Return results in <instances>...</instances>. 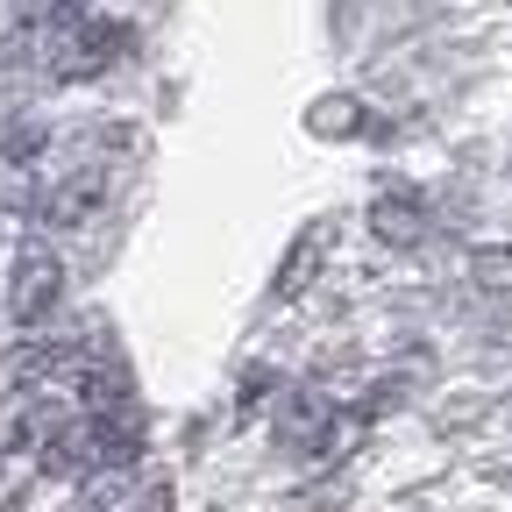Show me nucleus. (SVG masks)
Wrapping results in <instances>:
<instances>
[{
	"instance_id": "1",
	"label": "nucleus",
	"mask_w": 512,
	"mask_h": 512,
	"mask_svg": "<svg viewBox=\"0 0 512 512\" xmlns=\"http://www.w3.org/2000/svg\"><path fill=\"white\" fill-rule=\"evenodd\" d=\"M121 50H128V29L121 22L86 15V0H57V15H50V79H64V86L100 79Z\"/></svg>"
},
{
	"instance_id": "2",
	"label": "nucleus",
	"mask_w": 512,
	"mask_h": 512,
	"mask_svg": "<svg viewBox=\"0 0 512 512\" xmlns=\"http://www.w3.org/2000/svg\"><path fill=\"white\" fill-rule=\"evenodd\" d=\"M64 306V256L50 242H22L8 264V292H0V313L15 328H43V320Z\"/></svg>"
},
{
	"instance_id": "3",
	"label": "nucleus",
	"mask_w": 512,
	"mask_h": 512,
	"mask_svg": "<svg viewBox=\"0 0 512 512\" xmlns=\"http://www.w3.org/2000/svg\"><path fill=\"white\" fill-rule=\"evenodd\" d=\"M107 192H114V164L107 157H86V164H72V171H57L43 192H36V214H43V228H86L100 207H107Z\"/></svg>"
},
{
	"instance_id": "4",
	"label": "nucleus",
	"mask_w": 512,
	"mask_h": 512,
	"mask_svg": "<svg viewBox=\"0 0 512 512\" xmlns=\"http://www.w3.org/2000/svg\"><path fill=\"white\" fill-rule=\"evenodd\" d=\"M335 434H342L335 399H320V392H285V406H278V448H285V456L313 463V456H328V448H335Z\"/></svg>"
},
{
	"instance_id": "5",
	"label": "nucleus",
	"mask_w": 512,
	"mask_h": 512,
	"mask_svg": "<svg viewBox=\"0 0 512 512\" xmlns=\"http://www.w3.org/2000/svg\"><path fill=\"white\" fill-rule=\"evenodd\" d=\"M370 228L392 242V249H406V242H420L427 235V207H420V192H377V207H370Z\"/></svg>"
},
{
	"instance_id": "6",
	"label": "nucleus",
	"mask_w": 512,
	"mask_h": 512,
	"mask_svg": "<svg viewBox=\"0 0 512 512\" xmlns=\"http://www.w3.org/2000/svg\"><path fill=\"white\" fill-rule=\"evenodd\" d=\"M320 249H328V228H306L299 235V249H285V264H278V285H271V299H299L306 292V278H313V264H320Z\"/></svg>"
},
{
	"instance_id": "7",
	"label": "nucleus",
	"mask_w": 512,
	"mask_h": 512,
	"mask_svg": "<svg viewBox=\"0 0 512 512\" xmlns=\"http://www.w3.org/2000/svg\"><path fill=\"white\" fill-rule=\"evenodd\" d=\"M306 128H313V136H356V128H363V107L356 100H313V114H306Z\"/></svg>"
},
{
	"instance_id": "8",
	"label": "nucleus",
	"mask_w": 512,
	"mask_h": 512,
	"mask_svg": "<svg viewBox=\"0 0 512 512\" xmlns=\"http://www.w3.org/2000/svg\"><path fill=\"white\" fill-rule=\"evenodd\" d=\"M43 143H50V128H43V121H15L8 136H0V157L22 171V164H36V150H43Z\"/></svg>"
},
{
	"instance_id": "9",
	"label": "nucleus",
	"mask_w": 512,
	"mask_h": 512,
	"mask_svg": "<svg viewBox=\"0 0 512 512\" xmlns=\"http://www.w3.org/2000/svg\"><path fill=\"white\" fill-rule=\"evenodd\" d=\"M477 271H484L491 285H512V256H505V249H491V256H477Z\"/></svg>"
},
{
	"instance_id": "10",
	"label": "nucleus",
	"mask_w": 512,
	"mask_h": 512,
	"mask_svg": "<svg viewBox=\"0 0 512 512\" xmlns=\"http://www.w3.org/2000/svg\"><path fill=\"white\" fill-rule=\"evenodd\" d=\"M136 512H171V491H164V484H157V491H150V498H143V505H136Z\"/></svg>"
},
{
	"instance_id": "11",
	"label": "nucleus",
	"mask_w": 512,
	"mask_h": 512,
	"mask_svg": "<svg viewBox=\"0 0 512 512\" xmlns=\"http://www.w3.org/2000/svg\"><path fill=\"white\" fill-rule=\"evenodd\" d=\"M0 242H8V207H0Z\"/></svg>"
}]
</instances>
